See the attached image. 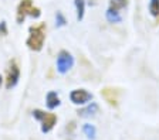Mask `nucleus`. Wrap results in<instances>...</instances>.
<instances>
[{
  "label": "nucleus",
  "mask_w": 159,
  "mask_h": 140,
  "mask_svg": "<svg viewBox=\"0 0 159 140\" xmlns=\"http://www.w3.org/2000/svg\"><path fill=\"white\" fill-rule=\"evenodd\" d=\"M74 6H75V14L77 21H83L85 16V6L87 0H74Z\"/></svg>",
  "instance_id": "obj_9"
},
{
  "label": "nucleus",
  "mask_w": 159,
  "mask_h": 140,
  "mask_svg": "<svg viewBox=\"0 0 159 140\" xmlns=\"http://www.w3.org/2000/svg\"><path fill=\"white\" fill-rule=\"evenodd\" d=\"M7 33H9V30H7L6 21H0V34L2 36H7Z\"/></svg>",
  "instance_id": "obj_16"
},
{
  "label": "nucleus",
  "mask_w": 159,
  "mask_h": 140,
  "mask_svg": "<svg viewBox=\"0 0 159 140\" xmlns=\"http://www.w3.org/2000/svg\"><path fill=\"white\" fill-rule=\"evenodd\" d=\"M74 60L73 54L67 50H60L58 54H57V60H56V68L57 72L61 74V75H66L71 68L74 67Z\"/></svg>",
  "instance_id": "obj_5"
},
{
  "label": "nucleus",
  "mask_w": 159,
  "mask_h": 140,
  "mask_svg": "<svg viewBox=\"0 0 159 140\" xmlns=\"http://www.w3.org/2000/svg\"><path fill=\"white\" fill-rule=\"evenodd\" d=\"M33 117L36 120H39L41 125V132L43 133H50L54 129V126L57 125V115L51 113V112H44L41 109H34L33 110Z\"/></svg>",
  "instance_id": "obj_3"
},
{
  "label": "nucleus",
  "mask_w": 159,
  "mask_h": 140,
  "mask_svg": "<svg viewBox=\"0 0 159 140\" xmlns=\"http://www.w3.org/2000/svg\"><path fill=\"white\" fill-rule=\"evenodd\" d=\"M20 67L17 64L16 60H11L7 65V70H6V77H4V88L7 91L13 89V88L17 87V83L20 81Z\"/></svg>",
  "instance_id": "obj_4"
},
{
  "label": "nucleus",
  "mask_w": 159,
  "mask_h": 140,
  "mask_svg": "<svg viewBox=\"0 0 159 140\" xmlns=\"http://www.w3.org/2000/svg\"><path fill=\"white\" fill-rule=\"evenodd\" d=\"M70 100L71 104L77 105V106H84V105L89 104L93 100V93L87 91L85 88H77L70 92Z\"/></svg>",
  "instance_id": "obj_6"
},
{
  "label": "nucleus",
  "mask_w": 159,
  "mask_h": 140,
  "mask_svg": "<svg viewBox=\"0 0 159 140\" xmlns=\"http://www.w3.org/2000/svg\"><path fill=\"white\" fill-rule=\"evenodd\" d=\"M105 17L109 23H121L122 21V16L119 14V10L114 9V7L109 6L105 11Z\"/></svg>",
  "instance_id": "obj_10"
},
{
  "label": "nucleus",
  "mask_w": 159,
  "mask_h": 140,
  "mask_svg": "<svg viewBox=\"0 0 159 140\" xmlns=\"http://www.w3.org/2000/svg\"><path fill=\"white\" fill-rule=\"evenodd\" d=\"M98 110H99L98 104H95V102H89V104H87L85 108H83V109L78 110V115L81 117H89V116H94L95 113H98Z\"/></svg>",
  "instance_id": "obj_8"
},
{
  "label": "nucleus",
  "mask_w": 159,
  "mask_h": 140,
  "mask_svg": "<svg viewBox=\"0 0 159 140\" xmlns=\"http://www.w3.org/2000/svg\"><path fill=\"white\" fill-rule=\"evenodd\" d=\"M27 16L33 17V19H40L41 17V10L39 7L33 4V0H21L17 4L16 9V23L23 24L26 21Z\"/></svg>",
  "instance_id": "obj_2"
},
{
  "label": "nucleus",
  "mask_w": 159,
  "mask_h": 140,
  "mask_svg": "<svg viewBox=\"0 0 159 140\" xmlns=\"http://www.w3.org/2000/svg\"><path fill=\"white\" fill-rule=\"evenodd\" d=\"M101 95L105 98V100L111 105V106H116L118 99H116V95H115V92H114V89H111V88H105V89L101 91Z\"/></svg>",
  "instance_id": "obj_11"
},
{
  "label": "nucleus",
  "mask_w": 159,
  "mask_h": 140,
  "mask_svg": "<svg viewBox=\"0 0 159 140\" xmlns=\"http://www.w3.org/2000/svg\"><path fill=\"white\" fill-rule=\"evenodd\" d=\"M3 82H4V78L2 77V74H0V87H2V83H3Z\"/></svg>",
  "instance_id": "obj_17"
},
{
  "label": "nucleus",
  "mask_w": 159,
  "mask_h": 140,
  "mask_svg": "<svg viewBox=\"0 0 159 140\" xmlns=\"http://www.w3.org/2000/svg\"><path fill=\"white\" fill-rule=\"evenodd\" d=\"M109 6L114 7V9H116V10H121V9H124V7L128 6V0H111Z\"/></svg>",
  "instance_id": "obj_14"
},
{
  "label": "nucleus",
  "mask_w": 159,
  "mask_h": 140,
  "mask_svg": "<svg viewBox=\"0 0 159 140\" xmlns=\"http://www.w3.org/2000/svg\"><path fill=\"white\" fill-rule=\"evenodd\" d=\"M46 31L47 26L46 23H40L36 26H30L29 27V36L26 40V45L30 51L34 53H40L43 50L44 43H46Z\"/></svg>",
  "instance_id": "obj_1"
},
{
  "label": "nucleus",
  "mask_w": 159,
  "mask_h": 140,
  "mask_svg": "<svg viewBox=\"0 0 159 140\" xmlns=\"http://www.w3.org/2000/svg\"><path fill=\"white\" fill-rule=\"evenodd\" d=\"M60 105H61V99H60L58 93H57L56 91H48L47 95H46V106H47V109L54 110V109H57Z\"/></svg>",
  "instance_id": "obj_7"
},
{
  "label": "nucleus",
  "mask_w": 159,
  "mask_h": 140,
  "mask_svg": "<svg viewBox=\"0 0 159 140\" xmlns=\"http://www.w3.org/2000/svg\"><path fill=\"white\" fill-rule=\"evenodd\" d=\"M66 24H67L66 16H64L61 11H57V13H56V26L57 27H64Z\"/></svg>",
  "instance_id": "obj_15"
},
{
  "label": "nucleus",
  "mask_w": 159,
  "mask_h": 140,
  "mask_svg": "<svg viewBox=\"0 0 159 140\" xmlns=\"http://www.w3.org/2000/svg\"><path fill=\"white\" fill-rule=\"evenodd\" d=\"M83 132H84V134H85L88 139H91V140H94L95 139V127L93 126V125H89V123H85L83 126Z\"/></svg>",
  "instance_id": "obj_13"
},
{
  "label": "nucleus",
  "mask_w": 159,
  "mask_h": 140,
  "mask_svg": "<svg viewBox=\"0 0 159 140\" xmlns=\"http://www.w3.org/2000/svg\"><path fill=\"white\" fill-rule=\"evenodd\" d=\"M149 14L152 17H159V0H149Z\"/></svg>",
  "instance_id": "obj_12"
}]
</instances>
